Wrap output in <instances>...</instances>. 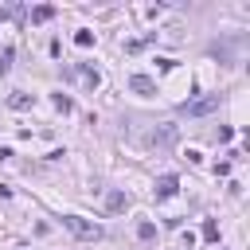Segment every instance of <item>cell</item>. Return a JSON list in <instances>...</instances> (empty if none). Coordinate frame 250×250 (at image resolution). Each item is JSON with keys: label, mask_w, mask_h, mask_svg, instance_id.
<instances>
[{"label": "cell", "mask_w": 250, "mask_h": 250, "mask_svg": "<svg viewBox=\"0 0 250 250\" xmlns=\"http://www.w3.org/2000/svg\"><path fill=\"white\" fill-rule=\"evenodd\" d=\"M62 227H66L70 234L86 238V242H98V238H102V227L90 223V219H82V215H62Z\"/></svg>", "instance_id": "obj_1"}, {"label": "cell", "mask_w": 250, "mask_h": 250, "mask_svg": "<svg viewBox=\"0 0 250 250\" xmlns=\"http://www.w3.org/2000/svg\"><path fill=\"white\" fill-rule=\"evenodd\" d=\"M215 109H219V94H203V98L180 105V113H188V117H203V113H215Z\"/></svg>", "instance_id": "obj_2"}, {"label": "cell", "mask_w": 250, "mask_h": 250, "mask_svg": "<svg viewBox=\"0 0 250 250\" xmlns=\"http://www.w3.org/2000/svg\"><path fill=\"white\" fill-rule=\"evenodd\" d=\"M176 191H180V180L176 176H160L156 180V199H172Z\"/></svg>", "instance_id": "obj_3"}, {"label": "cell", "mask_w": 250, "mask_h": 250, "mask_svg": "<svg viewBox=\"0 0 250 250\" xmlns=\"http://www.w3.org/2000/svg\"><path fill=\"white\" fill-rule=\"evenodd\" d=\"M129 90H133V94H156V82H152L148 74H133V78H129Z\"/></svg>", "instance_id": "obj_4"}, {"label": "cell", "mask_w": 250, "mask_h": 250, "mask_svg": "<svg viewBox=\"0 0 250 250\" xmlns=\"http://www.w3.org/2000/svg\"><path fill=\"white\" fill-rule=\"evenodd\" d=\"M172 141H176V125H164L160 133H152V145H156V148H168Z\"/></svg>", "instance_id": "obj_5"}, {"label": "cell", "mask_w": 250, "mask_h": 250, "mask_svg": "<svg viewBox=\"0 0 250 250\" xmlns=\"http://www.w3.org/2000/svg\"><path fill=\"white\" fill-rule=\"evenodd\" d=\"M125 203H129L125 191H109V195H105V207H109V211H125Z\"/></svg>", "instance_id": "obj_6"}, {"label": "cell", "mask_w": 250, "mask_h": 250, "mask_svg": "<svg viewBox=\"0 0 250 250\" xmlns=\"http://www.w3.org/2000/svg\"><path fill=\"white\" fill-rule=\"evenodd\" d=\"M78 74H82V82H86V86H90V90H94V86H98V82H102V74H98V70H94V66H78Z\"/></svg>", "instance_id": "obj_7"}, {"label": "cell", "mask_w": 250, "mask_h": 250, "mask_svg": "<svg viewBox=\"0 0 250 250\" xmlns=\"http://www.w3.org/2000/svg\"><path fill=\"white\" fill-rule=\"evenodd\" d=\"M51 16H55V8H51V4H39V8L31 12V23H43V20H51Z\"/></svg>", "instance_id": "obj_8"}, {"label": "cell", "mask_w": 250, "mask_h": 250, "mask_svg": "<svg viewBox=\"0 0 250 250\" xmlns=\"http://www.w3.org/2000/svg\"><path fill=\"white\" fill-rule=\"evenodd\" d=\"M137 238H141V242H152V238H156V227H152V223H137Z\"/></svg>", "instance_id": "obj_9"}, {"label": "cell", "mask_w": 250, "mask_h": 250, "mask_svg": "<svg viewBox=\"0 0 250 250\" xmlns=\"http://www.w3.org/2000/svg\"><path fill=\"white\" fill-rule=\"evenodd\" d=\"M203 238L207 242H219V223L215 219H203Z\"/></svg>", "instance_id": "obj_10"}, {"label": "cell", "mask_w": 250, "mask_h": 250, "mask_svg": "<svg viewBox=\"0 0 250 250\" xmlns=\"http://www.w3.org/2000/svg\"><path fill=\"white\" fill-rule=\"evenodd\" d=\"M8 105H12V109H27V105H31V98H27V94H12V98H8Z\"/></svg>", "instance_id": "obj_11"}, {"label": "cell", "mask_w": 250, "mask_h": 250, "mask_svg": "<svg viewBox=\"0 0 250 250\" xmlns=\"http://www.w3.org/2000/svg\"><path fill=\"white\" fill-rule=\"evenodd\" d=\"M55 109H62V113H70V109H74V102H70L66 94H55Z\"/></svg>", "instance_id": "obj_12"}, {"label": "cell", "mask_w": 250, "mask_h": 250, "mask_svg": "<svg viewBox=\"0 0 250 250\" xmlns=\"http://www.w3.org/2000/svg\"><path fill=\"white\" fill-rule=\"evenodd\" d=\"M74 43H78V47H94V35H90V31H74Z\"/></svg>", "instance_id": "obj_13"}, {"label": "cell", "mask_w": 250, "mask_h": 250, "mask_svg": "<svg viewBox=\"0 0 250 250\" xmlns=\"http://www.w3.org/2000/svg\"><path fill=\"white\" fill-rule=\"evenodd\" d=\"M8 66H12V51H4V55H0V74H8Z\"/></svg>", "instance_id": "obj_14"}]
</instances>
